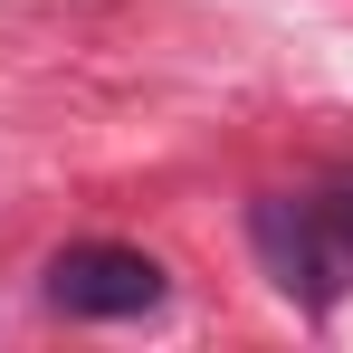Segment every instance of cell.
Instances as JSON below:
<instances>
[{
	"label": "cell",
	"instance_id": "cell-1",
	"mask_svg": "<svg viewBox=\"0 0 353 353\" xmlns=\"http://www.w3.org/2000/svg\"><path fill=\"white\" fill-rule=\"evenodd\" d=\"M258 248L277 268V287L325 305V296L353 277V230L334 201H258Z\"/></svg>",
	"mask_w": 353,
	"mask_h": 353
},
{
	"label": "cell",
	"instance_id": "cell-2",
	"mask_svg": "<svg viewBox=\"0 0 353 353\" xmlns=\"http://www.w3.org/2000/svg\"><path fill=\"white\" fill-rule=\"evenodd\" d=\"M48 305H58V315H86V325L153 315V305H163V268H153L143 248L86 239V248H58V258H48Z\"/></svg>",
	"mask_w": 353,
	"mask_h": 353
},
{
	"label": "cell",
	"instance_id": "cell-3",
	"mask_svg": "<svg viewBox=\"0 0 353 353\" xmlns=\"http://www.w3.org/2000/svg\"><path fill=\"white\" fill-rule=\"evenodd\" d=\"M334 210H344V230H353V172H344V181H334Z\"/></svg>",
	"mask_w": 353,
	"mask_h": 353
}]
</instances>
